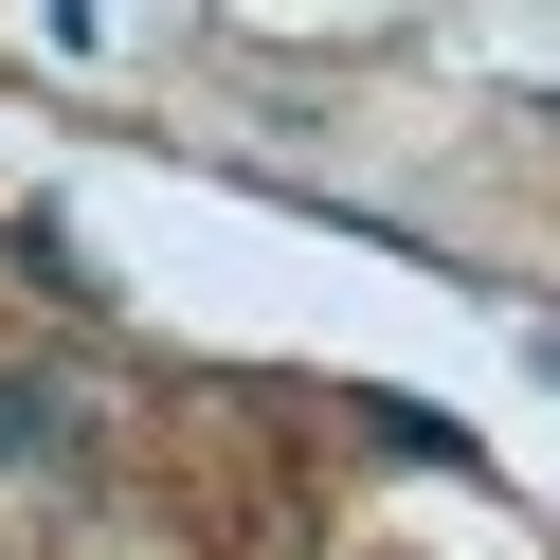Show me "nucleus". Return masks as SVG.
I'll return each instance as SVG.
<instances>
[{
	"mask_svg": "<svg viewBox=\"0 0 560 560\" xmlns=\"http://www.w3.org/2000/svg\"><path fill=\"white\" fill-rule=\"evenodd\" d=\"M73 470H91V398L73 380H0V506H37Z\"/></svg>",
	"mask_w": 560,
	"mask_h": 560,
	"instance_id": "nucleus-1",
	"label": "nucleus"
},
{
	"mask_svg": "<svg viewBox=\"0 0 560 560\" xmlns=\"http://www.w3.org/2000/svg\"><path fill=\"white\" fill-rule=\"evenodd\" d=\"M542 362H560V326H542Z\"/></svg>",
	"mask_w": 560,
	"mask_h": 560,
	"instance_id": "nucleus-2",
	"label": "nucleus"
}]
</instances>
